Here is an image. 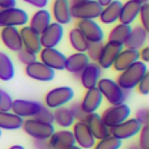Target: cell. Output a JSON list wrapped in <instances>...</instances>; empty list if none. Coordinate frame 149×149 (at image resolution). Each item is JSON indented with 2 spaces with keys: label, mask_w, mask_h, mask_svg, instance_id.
Here are the masks:
<instances>
[{
  "label": "cell",
  "mask_w": 149,
  "mask_h": 149,
  "mask_svg": "<svg viewBox=\"0 0 149 149\" xmlns=\"http://www.w3.org/2000/svg\"><path fill=\"white\" fill-rule=\"evenodd\" d=\"M33 148L34 149H51L49 143H47V140H34Z\"/></svg>",
  "instance_id": "obj_46"
},
{
  "label": "cell",
  "mask_w": 149,
  "mask_h": 149,
  "mask_svg": "<svg viewBox=\"0 0 149 149\" xmlns=\"http://www.w3.org/2000/svg\"><path fill=\"white\" fill-rule=\"evenodd\" d=\"M102 47H103V42H89L86 51H85L89 60H92L93 63H97L98 58L101 55V51H102Z\"/></svg>",
  "instance_id": "obj_35"
},
{
  "label": "cell",
  "mask_w": 149,
  "mask_h": 149,
  "mask_svg": "<svg viewBox=\"0 0 149 149\" xmlns=\"http://www.w3.org/2000/svg\"><path fill=\"white\" fill-rule=\"evenodd\" d=\"M17 59L21 64L28 65V64H30V63L36 62L37 55L33 54V52H30V51H28V50H25V49H21L20 51H17Z\"/></svg>",
  "instance_id": "obj_37"
},
{
  "label": "cell",
  "mask_w": 149,
  "mask_h": 149,
  "mask_svg": "<svg viewBox=\"0 0 149 149\" xmlns=\"http://www.w3.org/2000/svg\"><path fill=\"white\" fill-rule=\"evenodd\" d=\"M34 118L37 120H41V122H45V123H49V124H54V111L51 109L46 107L45 105H42L41 110L36 114Z\"/></svg>",
  "instance_id": "obj_36"
},
{
  "label": "cell",
  "mask_w": 149,
  "mask_h": 149,
  "mask_svg": "<svg viewBox=\"0 0 149 149\" xmlns=\"http://www.w3.org/2000/svg\"><path fill=\"white\" fill-rule=\"evenodd\" d=\"M127 149H140V148H139V145H131V147Z\"/></svg>",
  "instance_id": "obj_51"
},
{
  "label": "cell",
  "mask_w": 149,
  "mask_h": 149,
  "mask_svg": "<svg viewBox=\"0 0 149 149\" xmlns=\"http://www.w3.org/2000/svg\"><path fill=\"white\" fill-rule=\"evenodd\" d=\"M51 13L47 9H38L37 12H34V15L31 16V18H29V24L30 28L34 31H37L38 34H42L46 28L52 22Z\"/></svg>",
  "instance_id": "obj_28"
},
{
  "label": "cell",
  "mask_w": 149,
  "mask_h": 149,
  "mask_svg": "<svg viewBox=\"0 0 149 149\" xmlns=\"http://www.w3.org/2000/svg\"><path fill=\"white\" fill-rule=\"evenodd\" d=\"M97 89L101 92L102 97L107 101L110 105H120L126 103V100L128 98L130 92L122 89L118 85V82L113 79H100L97 84Z\"/></svg>",
  "instance_id": "obj_2"
},
{
  "label": "cell",
  "mask_w": 149,
  "mask_h": 149,
  "mask_svg": "<svg viewBox=\"0 0 149 149\" xmlns=\"http://www.w3.org/2000/svg\"><path fill=\"white\" fill-rule=\"evenodd\" d=\"M68 149H82V148L77 147V145H76V144H74V145H72V147H71V148H68Z\"/></svg>",
  "instance_id": "obj_52"
},
{
  "label": "cell",
  "mask_w": 149,
  "mask_h": 149,
  "mask_svg": "<svg viewBox=\"0 0 149 149\" xmlns=\"http://www.w3.org/2000/svg\"><path fill=\"white\" fill-rule=\"evenodd\" d=\"M103 97L101 94V92L97 88H92V89H88L86 93L84 94L81 102V109L85 114H92V113H97V110L101 107L102 105Z\"/></svg>",
  "instance_id": "obj_21"
},
{
  "label": "cell",
  "mask_w": 149,
  "mask_h": 149,
  "mask_svg": "<svg viewBox=\"0 0 149 149\" xmlns=\"http://www.w3.org/2000/svg\"><path fill=\"white\" fill-rule=\"evenodd\" d=\"M140 22H141V28H144L147 31H149V4L145 3V4H141V8H140Z\"/></svg>",
  "instance_id": "obj_40"
},
{
  "label": "cell",
  "mask_w": 149,
  "mask_h": 149,
  "mask_svg": "<svg viewBox=\"0 0 149 149\" xmlns=\"http://www.w3.org/2000/svg\"><path fill=\"white\" fill-rule=\"evenodd\" d=\"M50 148L51 149H68L72 145H74V137L72 131L70 130H60V131H55L54 134L50 136L47 140Z\"/></svg>",
  "instance_id": "obj_22"
},
{
  "label": "cell",
  "mask_w": 149,
  "mask_h": 149,
  "mask_svg": "<svg viewBox=\"0 0 149 149\" xmlns=\"http://www.w3.org/2000/svg\"><path fill=\"white\" fill-rule=\"evenodd\" d=\"M68 41H70L71 46L76 52H85L89 42L85 39V37L80 33V30L74 26L68 33Z\"/></svg>",
  "instance_id": "obj_32"
},
{
  "label": "cell",
  "mask_w": 149,
  "mask_h": 149,
  "mask_svg": "<svg viewBox=\"0 0 149 149\" xmlns=\"http://www.w3.org/2000/svg\"><path fill=\"white\" fill-rule=\"evenodd\" d=\"M21 128H24L25 134L29 135L33 140H49L50 136L55 132L54 124L37 120L36 118L25 119Z\"/></svg>",
  "instance_id": "obj_4"
},
{
  "label": "cell",
  "mask_w": 149,
  "mask_h": 149,
  "mask_svg": "<svg viewBox=\"0 0 149 149\" xmlns=\"http://www.w3.org/2000/svg\"><path fill=\"white\" fill-rule=\"evenodd\" d=\"M24 119L18 115L13 114L12 111H0V130H7V131H13V130H20L22 127Z\"/></svg>",
  "instance_id": "obj_29"
},
{
  "label": "cell",
  "mask_w": 149,
  "mask_h": 149,
  "mask_svg": "<svg viewBox=\"0 0 149 149\" xmlns=\"http://www.w3.org/2000/svg\"><path fill=\"white\" fill-rule=\"evenodd\" d=\"M90 63L89 58L86 56L85 52H73L72 55L67 56L65 60V70L70 73L74 74V76H79L81 73V71L86 67Z\"/></svg>",
  "instance_id": "obj_26"
},
{
  "label": "cell",
  "mask_w": 149,
  "mask_h": 149,
  "mask_svg": "<svg viewBox=\"0 0 149 149\" xmlns=\"http://www.w3.org/2000/svg\"><path fill=\"white\" fill-rule=\"evenodd\" d=\"M101 74H102V70L100 68V65L97 63L90 62L81 71V73L79 74V79L81 85L88 90L92 89V88H97V84L101 79Z\"/></svg>",
  "instance_id": "obj_19"
},
{
  "label": "cell",
  "mask_w": 149,
  "mask_h": 149,
  "mask_svg": "<svg viewBox=\"0 0 149 149\" xmlns=\"http://www.w3.org/2000/svg\"><path fill=\"white\" fill-rule=\"evenodd\" d=\"M122 4L123 3L120 0H113L110 4L102 8V12L100 15V20L105 25H113L119 20V15H120Z\"/></svg>",
  "instance_id": "obj_27"
},
{
  "label": "cell",
  "mask_w": 149,
  "mask_h": 149,
  "mask_svg": "<svg viewBox=\"0 0 149 149\" xmlns=\"http://www.w3.org/2000/svg\"><path fill=\"white\" fill-rule=\"evenodd\" d=\"M12 97L5 90L0 89V111H10L12 109Z\"/></svg>",
  "instance_id": "obj_39"
},
{
  "label": "cell",
  "mask_w": 149,
  "mask_h": 149,
  "mask_svg": "<svg viewBox=\"0 0 149 149\" xmlns=\"http://www.w3.org/2000/svg\"><path fill=\"white\" fill-rule=\"evenodd\" d=\"M29 22V15L26 10L17 7L12 8H0V28H7V26H25Z\"/></svg>",
  "instance_id": "obj_7"
},
{
  "label": "cell",
  "mask_w": 149,
  "mask_h": 149,
  "mask_svg": "<svg viewBox=\"0 0 149 149\" xmlns=\"http://www.w3.org/2000/svg\"><path fill=\"white\" fill-rule=\"evenodd\" d=\"M74 118L72 115V113L70 111V109L63 106V107L55 109L54 111V123H56L59 127H62L63 130H68L70 127L73 126L74 123Z\"/></svg>",
  "instance_id": "obj_30"
},
{
  "label": "cell",
  "mask_w": 149,
  "mask_h": 149,
  "mask_svg": "<svg viewBox=\"0 0 149 149\" xmlns=\"http://www.w3.org/2000/svg\"><path fill=\"white\" fill-rule=\"evenodd\" d=\"M20 36L21 42H22V49L28 50V51L33 52V54H39L42 50L41 45V34L34 31L30 26L25 25L20 29Z\"/></svg>",
  "instance_id": "obj_16"
},
{
  "label": "cell",
  "mask_w": 149,
  "mask_h": 149,
  "mask_svg": "<svg viewBox=\"0 0 149 149\" xmlns=\"http://www.w3.org/2000/svg\"><path fill=\"white\" fill-rule=\"evenodd\" d=\"M71 3L70 0H54L51 8V17H54L55 22L60 24L62 26L71 24V21L73 20L71 16Z\"/></svg>",
  "instance_id": "obj_20"
},
{
  "label": "cell",
  "mask_w": 149,
  "mask_h": 149,
  "mask_svg": "<svg viewBox=\"0 0 149 149\" xmlns=\"http://www.w3.org/2000/svg\"><path fill=\"white\" fill-rule=\"evenodd\" d=\"M130 115H131L130 106L127 103H120V105H110L109 107H106L101 114V119L109 128H113L128 119Z\"/></svg>",
  "instance_id": "obj_6"
},
{
  "label": "cell",
  "mask_w": 149,
  "mask_h": 149,
  "mask_svg": "<svg viewBox=\"0 0 149 149\" xmlns=\"http://www.w3.org/2000/svg\"><path fill=\"white\" fill-rule=\"evenodd\" d=\"M95 1H97L98 4H101V5H102V7H106V5H107V4H110V3L113 1V0H95Z\"/></svg>",
  "instance_id": "obj_48"
},
{
  "label": "cell",
  "mask_w": 149,
  "mask_h": 149,
  "mask_svg": "<svg viewBox=\"0 0 149 149\" xmlns=\"http://www.w3.org/2000/svg\"><path fill=\"white\" fill-rule=\"evenodd\" d=\"M43 103L38 102V101H31V100H15L12 102V111L13 114L18 115L22 119L34 118L36 114L41 110Z\"/></svg>",
  "instance_id": "obj_11"
},
{
  "label": "cell",
  "mask_w": 149,
  "mask_h": 149,
  "mask_svg": "<svg viewBox=\"0 0 149 149\" xmlns=\"http://www.w3.org/2000/svg\"><path fill=\"white\" fill-rule=\"evenodd\" d=\"M76 28L80 33L85 37L88 42H102L103 41V30L94 20H79Z\"/></svg>",
  "instance_id": "obj_13"
},
{
  "label": "cell",
  "mask_w": 149,
  "mask_h": 149,
  "mask_svg": "<svg viewBox=\"0 0 149 149\" xmlns=\"http://www.w3.org/2000/svg\"><path fill=\"white\" fill-rule=\"evenodd\" d=\"M0 39L1 43L7 47L9 51H20L22 49V42H21L20 30L15 26H7V28H1L0 30Z\"/></svg>",
  "instance_id": "obj_18"
},
{
  "label": "cell",
  "mask_w": 149,
  "mask_h": 149,
  "mask_svg": "<svg viewBox=\"0 0 149 149\" xmlns=\"http://www.w3.org/2000/svg\"><path fill=\"white\" fill-rule=\"evenodd\" d=\"M134 1H137L140 4H145V3H148V0H134Z\"/></svg>",
  "instance_id": "obj_50"
},
{
  "label": "cell",
  "mask_w": 149,
  "mask_h": 149,
  "mask_svg": "<svg viewBox=\"0 0 149 149\" xmlns=\"http://www.w3.org/2000/svg\"><path fill=\"white\" fill-rule=\"evenodd\" d=\"M76 1H86V0H76Z\"/></svg>",
  "instance_id": "obj_53"
},
{
  "label": "cell",
  "mask_w": 149,
  "mask_h": 149,
  "mask_svg": "<svg viewBox=\"0 0 149 149\" xmlns=\"http://www.w3.org/2000/svg\"><path fill=\"white\" fill-rule=\"evenodd\" d=\"M25 73L30 79L37 80V81H42V82L52 81L55 77V71L51 70L50 67H47L42 62H38V60L25 65Z\"/></svg>",
  "instance_id": "obj_14"
},
{
  "label": "cell",
  "mask_w": 149,
  "mask_h": 149,
  "mask_svg": "<svg viewBox=\"0 0 149 149\" xmlns=\"http://www.w3.org/2000/svg\"><path fill=\"white\" fill-rule=\"evenodd\" d=\"M143 124L137 120L136 118H128L120 124L110 128V135L119 140H128L139 135L140 130H141Z\"/></svg>",
  "instance_id": "obj_8"
},
{
  "label": "cell",
  "mask_w": 149,
  "mask_h": 149,
  "mask_svg": "<svg viewBox=\"0 0 149 149\" xmlns=\"http://www.w3.org/2000/svg\"><path fill=\"white\" fill-rule=\"evenodd\" d=\"M123 49V45L116 43V42L107 41V43H103L102 51H101V55L97 60V64L100 65L101 70H109L113 67L114 60L116 59V56Z\"/></svg>",
  "instance_id": "obj_12"
},
{
  "label": "cell",
  "mask_w": 149,
  "mask_h": 149,
  "mask_svg": "<svg viewBox=\"0 0 149 149\" xmlns=\"http://www.w3.org/2000/svg\"><path fill=\"white\" fill-rule=\"evenodd\" d=\"M139 60H141L144 63L149 62V47L148 46H144L143 49L139 50Z\"/></svg>",
  "instance_id": "obj_45"
},
{
  "label": "cell",
  "mask_w": 149,
  "mask_h": 149,
  "mask_svg": "<svg viewBox=\"0 0 149 149\" xmlns=\"http://www.w3.org/2000/svg\"><path fill=\"white\" fill-rule=\"evenodd\" d=\"M64 36V26L58 22H51L46 28V30L41 34V45L42 47H56L62 42Z\"/></svg>",
  "instance_id": "obj_15"
},
{
  "label": "cell",
  "mask_w": 149,
  "mask_h": 149,
  "mask_svg": "<svg viewBox=\"0 0 149 149\" xmlns=\"http://www.w3.org/2000/svg\"><path fill=\"white\" fill-rule=\"evenodd\" d=\"M147 41H148V31L140 25H137L131 29V33L127 37L126 42L123 43V47L140 50L147 45Z\"/></svg>",
  "instance_id": "obj_23"
},
{
  "label": "cell",
  "mask_w": 149,
  "mask_h": 149,
  "mask_svg": "<svg viewBox=\"0 0 149 149\" xmlns=\"http://www.w3.org/2000/svg\"><path fill=\"white\" fill-rule=\"evenodd\" d=\"M68 109H70V111L72 113V115H73V118H74V120H76V122H79V120H84L85 116H86V114H85L84 111H82L80 102H73Z\"/></svg>",
  "instance_id": "obj_41"
},
{
  "label": "cell",
  "mask_w": 149,
  "mask_h": 149,
  "mask_svg": "<svg viewBox=\"0 0 149 149\" xmlns=\"http://www.w3.org/2000/svg\"><path fill=\"white\" fill-rule=\"evenodd\" d=\"M140 8L141 4L134 0H127L126 3L122 4V9H120V15H119V22L124 24V25H131L140 13Z\"/></svg>",
  "instance_id": "obj_25"
},
{
  "label": "cell",
  "mask_w": 149,
  "mask_h": 149,
  "mask_svg": "<svg viewBox=\"0 0 149 149\" xmlns=\"http://www.w3.org/2000/svg\"><path fill=\"white\" fill-rule=\"evenodd\" d=\"M0 136H1V130H0Z\"/></svg>",
  "instance_id": "obj_54"
},
{
  "label": "cell",
  "mask_w": 149,
  "mask_h": 149,
  "mask_svg": "<svg viewBox=\"0 0 149 149\" xmlns=\"http://www.w3.org/2000/svg\"><path fill=\"white\" fill-rule=\"evenodd\" d=\"M39 62H42L43 64H46L47 67H50L54 71H63L65 70V60L67 56L63 54L62 51L56 49V47H42V50L39 51Z\"/></svg>",
  "instance_id": "obj_9"
},
{
  "label": "cell",
  "mask_w": 149,
  "mask_h": 149,
  "mask_svg": "<svg viewBox=\"0 0 149 149\" xmlns=\"http://www.w3.org/2000/svg\"><path fill=\"white\" fill-rule=\"evenodd\" d=\"M15 77V64L8 54L0 51V80L10 81Z\"/></svg>",
  "instance_id": "obj_31"
},
{
  "label": "cell",
  "mask_w": 149,
  "mask_h": 149,
  "mask_svg": "<svg viewBox=\"0 0 149 149\" xmlns=\"http://www.w3.org/2000/svg\"><path fill=\"white\" fill-rule=\"evenodd\" d=\"M139 60V50L134 49H126L124 47L119 55L116 56V59L113 63V68L116 72H122L126 68H128L131 64H134L135 62Z\"/></svg>",
  "instance_id": "obj_24"
},
{
  "label": "cell",
  "mask_w": 149,
  "mask_h": 149,
  "mask_svg": "<svg viewBox=\"0 0 149 149\" xmlns=\"http://www.w3.org/2000/svg\"><path fill=\"white\" fill-rule=\"evenodd\" d=\"M9 149H25V148H24L22 145H12Z\"/></svg>",
  "instance_id": "obj_49"
},
{
  "label": "cell",
  "mask_w": 149,
  "mask_h": 149,
  "mask_svg": "<svg viewBox=\"0 0 149 149\" xmlns=\"http://www.w3.org/2000/svg\"><path fill=\"white\" fill-rule=\"evenodd\" d=\"M22 1L31 5V7L38 8V9H45L49 4V0H22Z\"/></svg>",
  "instance_id": "obj_44"
},
{
  "label": "cell",
  "mask_w": 149,
  "mask_h": 149,
  "mask_svg": "<svg viewBox=\"0 0 149 149\" xmlns=\"http://www.w3.org/2000/svg\"><path fill=\"white\" fill-rule=\"evenodd\" d=\"M102 5L98 4L95 0H86V1H76L71 3V16L76 20H95L100 17L102 12Z\"/></svg>",
  "instance_id": "obj_3"
},
{
  "label": "cell",
  "mask_w": 149,
  "mask_h": 149,
  "mask_svg": "<svg viewBox=\"0 0 149 149\" xmlns=\"http://www.w3.org/2000/svg\"><path fill=\"white\" fill-rule=\"evenodd\" d=\"M148 72V65L147 63L137 60L134 64H131L128 68H126L124 71H122L118 74V79L115 80L118 82V85L124 90H132L137 86V84L140 82V80L145 76V73Z\"/></svg>",
  "instance_id": "obj_1"
},
{
  "label": "cell",
  "mask_w": 149,
  "mask_h": 149,
  "mask_svg": "<svg viewBox=\"0 0 149 149\" xmlns=\"http://www.w3.org/2000/svg\"><path fill=\"white\" fill-rule=\"evenodd\" d=\"M82 122H85V124L88 126V128L92 132L93 137L95 140H101L103 137L110 136V128L103 123L100 114H97V113L88 114Z\"/></svg>",
  "instance_id": "obj_17"
},
{
  "label": "cell",
  "mask_w": 149,
  "mask_h": 149,
  "mask_svg": "<svg viewBox=\"0 0 149 149\" xmlns=\"http://www.w3.org/2000/svg\"><path fill=\"white\" fill-rule=\"evenodd\" d=\"M74 97V92L71 86H58L49 90L45 97V106L51 110L59 109L70 103Z\"/></svg>",
  "instance_id": "obj_5"
},
{
  "label": "cell",
  "mask_w": 149,
  "mask_h": 149,
  "mask_svg": "<svg viewBox=\"0 0 149 149\" xmlns=\"http://www.w3.org/2000/svg\"><path fill=\"white\" fill-rule=\"evenodd\" d=\"M72 134H73L76 145L82 149H92L94 147L95 141H97V140L93 137L92 132L89 131V128H88V126L85 124V122H82V120L74 122L73 123Z\"/></svg>",
  "instance_id": "obj_10"
},
{
  "label": "cell",
  "mask_w": 149,
  "mask_h": 149,
  "mask_svg": "<svg viewBox=\"0 0 149 149\" xmlns=\"http://www.w3.org/2000/svg\"><path fill=\"white\" fill-rule=\"evenodd\" d=\"M131 25H124V24L119 22L118 25H115L109 33V41L116 42V43L123 45L126 42L127 37L131 33Z\"/></svg>",
  "instance_id": "obj_33"
},
{
  "label": "cell",
  "mask_w": 149,
  "mask_h": 149,
  "mask_svg": "<svg viewBox=\"0 0 149 149\" xmlns=\"http://www.w3.org/2000/svg\"><path fill=\"white\" fill-rule=\"evenodd\" d=\"M139 148L149 149V124H144L139 132Z\"/></svg>",
  "instance_id": "obj_38"
},
{
  "label": "cell",
  "mask_w": 149,
  "mask_h": 149,
  "mask_svg": "<svg viewBox=\"0 0 149 149\" xmlns=\"http://www.w3.org/2000/svg\"><path fill=\"white\" fill-rule=\"evenodd\" d=\"M12 7H16V0H0V8L1 9Z\"/></svg>",
  "instance_id": "obj_47"
},
{
  "label": "cell",
  "mask_w": 149,
  "mask_h": 149,
  "mask_svg": "<svg viewBox=\"0 0 149 149\" xmlns=\"http://www.w3.org/2000/svg\"><path fill=\"white\" fill-rule=\"evenodd\" d=\"M122 148V140L116 139L114 136L103 137L101 140H97L94 147L92 149H120Z\"/></svg>",
  "instance_id": "obj_34"
},
{
  "label": "cell",
  "mask_w": 149,
  "mask_h": 149,
  "mask_svg": "<svg viewBox=\"0 0 149 149\" xmlns=\"http://www.w3.org/2000/svg\"><path fill=\"white\" fill-rule=\"evenodd\" d=\"M137 90L140 94L143 95H148L149 94V72L145 73V76L140 80V82L137 84Z\"/></svg>",
  "instance_id": "obj_42"
},
{
  "label": "cell",
  "mask_w": 149,
  "mask_h": 149,
  "mask_svg": "<svg viewBox=\"0 0 149 149\" xmlns=\"http://www.w3.org/2000/svg\"><path fill=\"white\" fill-rule=\"evenodd\" d=\"M135 118H136L143 126H144V124H148V122H149V110L147 107L139 109V110L136 111V116H135Z\"/></svg>",
  "instance_id": "obj_43"
}]
</instances>
